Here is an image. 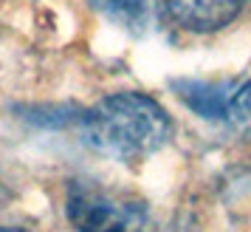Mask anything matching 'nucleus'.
<instances>
[{
	"mask_svg": "<svg viewBox=\"0 0 251 232\" xmlns=\"http://www.w3.org/2000/svg\"><path fill=\"white\" fill-rule=\"evenodd\" d=\"M226 119L240 136L251 139V80L231 93V99L226 105Z\"/></svg>",
	"mask_w": 251,
	"mask_h": 232,
	"instance_id": "423d86ee",
	"label": "nucleus"
},
{
	"mask_svg": "<svg viewBox=\"0 0 251 232\" xmlns=\"http://www.w3.org/2000/svg\"><path fill=\"white\" fill-rule=\"evenodd\" d=\"M65 215L76 232H150V207L144 198L91 178L68 184Z\"/></svg>",
	"mask_w": 251,
	"mask_h": 232,
	"instance_id": "f03ea898",
	"label": "nucleus"
},
{
	"mask_svg": "<svg viewBox=\"0 0 251 232\" xmlns=\"http://www.w3.org/2000/svg\"><path fill=\"white\" fill-rule=\"evenodd\" d=\"M79 133L85 145L102 156L116 162H138L172 139V119L152 96L122 91L88 108Z\"/></svg>",
	"mask_w": 251,
	"mask_h": 232,
	"instance_id": "f257e3e1",
	"label": "nucleus"
},
{
	"mask_svg": "<svg viewBox=\"0 0 251 232\" xmlns=\"http://www.w3.org/2000/svg\"><path fill=\"white\" fill-rule=\"evenodd\" d=\"M178 96L192 108L198 116L203 119H226V105H228V88L226 82L223 85H215V82H181L178 85Z\"/></svg>",
	"mask_w": 251,
	"mask_h": 232,
	"instance_id": "39448f33",
	"label": "nucleus"
},
{
	"mask_svg": "<svg viewBox=\"0 0 251 232\" xmlns=\"http://www.w3.org/2000/svg\"><path fill=\"white\" fill-rule=\"evenodd\" d=\"M6 198H9V193H6V187L0 184V204H3V201H6Z\"/></svg>",
	"mask_w": 251,
	"mask_h": 232,
	"instance_id": "6e6552de",
	"label": "nucleus"
},
{
	"mask_svg": "<svg viewBox=\"0 0 251 232\" xmlns=\"http://www.w3.org/2000/svg\"><path fill=\"white\" fill-rule=\"evenodd\" d=\"M251 0H167V12L186 31H220L249 9Z\"/></svg>",
	"mask_w": 251,
	"mask_h": 232,
	"instance_id": "7ed1b4c3",
	"label": "nucleus"
},
{
	"mask_svg": "<svg viewBox=\"0 0 251 232\" xmlns=\"http://www.w3.org/2000/svg\"><path fill=\"white\" fill-rule=\"evenodd\" d=\"M96 12H102L110 23L122 26L133 34L150 31L158 20V0H88Z\"/></svg>",
	"mask_w": 251,
	"mask_h": 232,
	"instance_id": "20e7f679",
	"label": "nucleus"
},
{
	"mask_svg": "<svg viewBox=\"0 0 251 232\" xmlns=\"http://www.w3.org/2000/svg\"><path fill=\"white\" fill-rule=\"evenodd\" d=\"M0 232H28V230H20V227H0Z\"/></svg>",
	"mask_w": 251,
	"mask_h": 232,
	"instance_id": "0eeeda50",
	"label": "nucleus"
}]
</instances>
